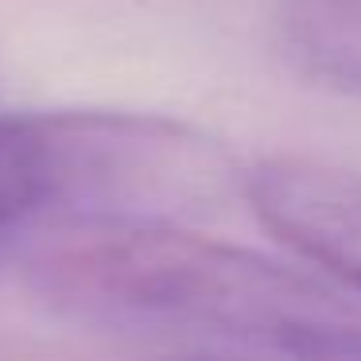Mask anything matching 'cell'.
<instances>
[{"label":"cell","instance_id":"obj_1","mask_svg":"<svg viewBox=\"0 0 361 361\" xmlns=\"http://www.w3.org/2000/svg\"><path fill=\"white\" fill-rule=\"evenodd\" d=\"M24 288L51 314L102 330L218 334L280 345L361 322L288 264L167 221H71L27 241Z\"/></svg>","mask_w":361,"mask_h":361},{"label":"cell","instance_id":"obj_2","mask_svg":"<svg viewBox=\"0 0 361 361\" xmlns=\"http://www.w3.org/2000/svg\"><path fill=\"white\" fill-rule=\"evenodd\" d=\"M179 148L133 113H0V260L71 221H140L171 206Z\"/></svg>","mask_w":361,"mask_h":361},{"label":"cell","instance_id":"obj_3","mask_svg":"<svg viewBox=\"0 0 361 361\" xmlns=\"http://www.w3.org/2000/svg\"><path fill=\"white\" fill-rule=\"evenodd\" d=\"M241 190L288 249L361 291V175L303 156H276L245 171Z\"/></svg>","mask_w":361,"mask_h":361},{"label":"cell","instance_id":"obj_4","mask_svg":"<svg viewBox=\"0 0 361 361\" xmlns=\"http://www.w3.org/2000/svg\"><path fill=\"white\" fill-rule=\"evenodd\" d=\"M283 43L314 82L361 97V0H283Z\"/></svg>","mask_w":361,"mask_h":361},{"label":"cell","instance_id":"obj_5","mask_svg":"<svg viewBox=\"0 0 361 361\" xmlns=\"http://www.w3.org/2000/svg\"><path fill=\"white\" fill-rule=\"evenodd\" d=\"M283 353L291 361H361V322L303 330L283 342Z\"/></svg>","mask_w":361,"mask_h":361},{"label":"cell","instance_id":"obj_6","mask_svg":"<svg viewBox=\"0 0 361 361\" xmlns=\"http://www.w3.org/2000/svg\"><path fill=\"white\" fill-rule=\"evenodd\" d=\"M198 361H221V357H198Z\"/></svg>","mask_w":361,"mask_h":361}]
</instances>
